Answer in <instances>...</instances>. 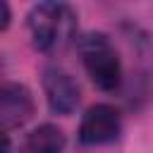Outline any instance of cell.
Listing matches in <instances>:
<instances>
[{
  "mask_svg": "<svg viewBox=\"0 0 153 153\" xmlns=\"http://www.w3.org/2000/svg\"><path fill=\"white\" fill-rule=\"evenodd\" d=\"M31 45L41 53L60 50L76 29V14L65 2H38L26 14Z\"/></svg>",
  "mask_w": 153,
  "mask_h": 153,
  "instance_id": "1",
  "label": "cell"
},
{
  "mask_svg": "<svg viewBox=\"0 0 153 153\" xmlns=\"http://www.w3.org/2000/svg\"><path fill=\"white\" fill-rule=\"evenodd\" d=\"M76 48L88 79L105 93L117 91L122 84V60L110 38L100 31H91L76 41Z\"/></svg>",
  "mask_w": 153,
  "mask_h": 153,
  "instance_id": "2",
  "label": "cell"
},
{
  "mask_svg": "<svg viewBox=\"0 0 153 153\" xmlns=\"http://www.w3.org/2000/svg\"><path fill=\"white\" fill-rule=\"evenodd\" d=\"M120 131H122L120 110L108 103H96L84 112L76 134L84 146H103V143L115 141L120 136Z\"/></svg>",
  "mask_w": 153,
  "mask_h": 153,
  "instance_id": "3",
  "label": "cell"
},
{
  "mask_svg": "<svg viewBox=\"0 0 153 153\" xmlns=\"http://www.w3.org/2000/svg\"><path fill=\"white\" fill-rule=\"evenodd\" d=\"M43 93L50 112L55 115H72L81 100L76 79L62 67H48L43 72Z\"/></svg>",
  "mask_w": 153,
  "mask_h": 153,
  "instance_id": "4",
  "label": "cell"
},
{
  "mask_svg": "<svg viewBox=\"0 0 153 153\" xmlns=\"http://www.w3.org/2000/svg\"><path fill=\"white\" fill-rule=\"evenodd\" d=\"M33 115V96L24 84L17 81H7L2 84L0 91V122H2V131L7 134L10 129H17L22 124H26Z\"/></svg>",
  "mask_w": 153,
  "mask_h": 153,
  "instance_id": "5",
  "label": "cell"
},
{
  "mask_svg": "<svg viewBox=\"0 0 153 153\" xmlns=\"http://www.w3.org/2000/svg\"><path fill=\"white\" fill-rule=\"evenodd\" d=\"M65 134L55 124H38L31 129L22 143L17 146V153H65Z\"/></svg>",
  "mask_w": 153,
  "mask_h": 153,
  "instance_id": "6",
  "label": "cell"
},
{
  "mask_svg": "<svg viewBox=\"0 0 153 153\" xmlns=\"http://www.w3.org/2000/svg\"><path fill=\"white\" fill-rule=\"evenodd\" d=\"M0 7H2V26H0V29L5 31L7 24H10V5H7V2H0Z\"/></svg>",
  "mask_w": 153,
  "mask_h": 153,
  "instance_id": "7",
  "label": "cell"
}]
</instances>
